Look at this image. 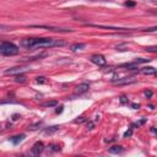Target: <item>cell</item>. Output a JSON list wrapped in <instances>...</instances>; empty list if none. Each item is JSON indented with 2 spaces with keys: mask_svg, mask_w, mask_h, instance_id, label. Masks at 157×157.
I'll list each match as a JSON object with an SVG mask.
<instances>
[{
  "mask_svg": "<svg viewBox=\"0 0 157 157\" xmlns=\"http://www.w3.org/2000/svg\"><path fill=\"white\" fill-rule=\"evenodd\" d=\"M21 45L27 49H37V48H49V47L64 45V42L53 39V38H25V39H22Z\"/></svg>",
  "mask_w": 157,
  "mask_h": 157,
  "instance_id": "obj_1",
  "label": "cell"
},
{
  "mask_svg": "<svg viewBox=\"0 0 157 157\" xmlns=\"http://www.w3.org/2000/svg\"><path fill=\"white\" fill-rule=\"evenodd\" d=\"M20 49L16 44L13 43H10V42H2L0 44V53L2 55H6V56H11V55H16L18 54Z\"/></svg>",
  "mask_w": 157,
  "mask_h": 157,
  "instance_id": "obj_2",
  "label": "cell"
},
{
  "mask_svg": "<svg viewBox=\"0 0 157 157\" xmlns=\"http://www.w3.org/2000/svg\"><path fill=\"white\" fill-rule=\"evenodd\" d=\"M31 27H36V28H45V29H48V31H53V32H64V33H66V32H72V29H70V28H59V27H53V26H44V25H32Z\"/></svg>",
  "mask_w": 157,
  "mask_h": 157,
  "instance_id": "obj_3",
  "label": "cell"
},
{
  "mask_svg": "<svg viewBox=\"0 0 157 157\" xmlns=\"http://www.w3.org/2000/svg\"><path fill=\"white\" fill-rule=\"evenodd\" d=\"M86 26L96 27V28H104V29H115V31H131L132 28H124V27H113V26H103V25H94V23H86Z\"/></svg>",
  "mask_w": 157,
  "mask_h": 157,
  "instance_id": "obj_4",
  "label": "cell"
},
{
  "mask_svg": "<svg viewBox=\"0 0 157 157\" xmlns=\"http://www.w3.org/2000/svg\"><path fill=\"white\" fill-rule=\"evenodd\" d=\"M91 61H92L93 64L98 65V66H104V65L107 64L105 58H104L103 55H101V54H94V55H92V56H91Z\"/></svg>",
  "mask_w": 157,
  "mask_h": 157,
  "instance_id": "obj_5",
  "label": "cell"
},
{
  "mask_svg": "<svg viewBox=\"0 0 157 157\" xmlns=\"http://www.w3.org/2000/svg\"><path fill=\"white\" fill-rule=\"evenodd\" d=\"M43 150H44V145H43V142H42V141H38V142H36V144L32 146V148H31V153H32L33 156H39V155L42 153Z\"/></svg>",
  "mask_w": 157,
  "mask_h": 157,
  "instance_id": "obj_6",
  "label": "cell"
},
{
  "mask_svg": "<svg viewBox=\"0 0 157 157\" xmlns=\"http://www.w3.org/2000/svg\"><path fill=\"white\" fill-rule=\"evenodd\" d=\"M88 88H90V83L83 82V83H80V85H77V86H76L75 92H76V93H78V94H81V93L87 92V91H88Z\"/></svg>",
  "mask_w": 157,
  "mask_h": 157,
  "instance_id": "obj_7",
  "label": "cell"
},
{
  "mask_svg": "<svg viewBox=\"0 0 157 157\" xmlns=\"http://www.w3.org/2000/svg\"><path fill=\"white\" fill-rule=\"evenodd\" d=\"M114 85H118V86H121V85H130V83H134L135 80H130L128 77H124V78H118V81H112Z\"/></svg>",
  "mask_w": 157,
  "mask_h": 157,
  "instance_id": "obj_8",
  "label": "cell"
},
{
  "mask_svg": "<svg viewBox=\"0 0 157 157\" xmlns=\"http://www.w3.org/2000/svg\"><path fill=\"white\" fill-rule=\"evenodd\" d=\"M26 69L25 67H12V69H9L5 71V75H13V74H18V72H22L25 71Z\"/></svg>",
  "mask_w": 157,
  "mask_h": 157,
  "instance_id": "obj_9",
  "label": "cell"
},
{
  "mask_svg": "<svg viewBox=\"0 0 157 157\" xmlns=\"http://www.w3.org/2000/svg\"><path fill=\"white\" fill-rule=\"evenodd\" d=\"M59 129H60V126H59V125H53V126L45 128V130H44V134H47V135H52V134L56 132Z\"/></svg>",
  "mask_w": 157,
  "mask_h": 157,
  "instance_id": "obj_10",
  "label": "cell"
},
{
  "mask_svg": "<svg viewBox=\"0 0 157 157\" xmlns=\"http://www.w3.org/2000/svg\"><path fill=\"white\" fill-rule=\"evenodd\" d=\"M23 139H25V135H23V134H21V135L11 136V137H10V141H11L13 145H17V144H18V142H21Z\"/></svg>",
  "mask_w": 157,
  "mask_h": 157,
  "instance_id": "obj_11",
  "label": "cell"
},
{
  "mask_svg": "<svg viewBox=\"0 0 157 157\" xmlns=\"http://www.w3.org/2000/svg\"><path fill=\"white\" fill-rule=\"evenodd\" d=\"M123 151H124V147L123 146H119V145H115V146L109 147V152L110 153H121Z\"/></svg>",
  "mask_w": 157,
  "mask_h": 157,
  "instance_id": "obj_12",
  "label": "cell"
},
{
  "mask_svg": "<svg viewBox=\"0 0 157 157\" xmlns=\"http://www.w3.org/2000/svg\"><path fill=\"white\" fill-rule=\"evenodd\" d=\"M156 71H157V69H155V67H144L142 70H140V72L145 74V75H155Z\"/></svg>",
  "mask_w": 157,
  "mask_h": 157,
  "instance_id": "obj_13",
  "label": "cell"
},
{
  "mask_svg": "<svg viewBox=\"0 0 157 157\" xmlns=\"http://www.w3.org/2000/svg\"><path fill=\"white\" fill-rule=\"evenodd\" d=\"M85 43H76V44H72L71 47H70V49L72 50V52H77V50H80V49H82V48H85Z\"/></svg>",
  "mask_w": 157,
  "mask_h": 157,
  "instance_id": "obj_14",
  "label": "cell"
},
{
  "mask_svg": "<svg viewBox=\"0 0 157 157\" xmlns=\"http://www.w3.org/2000/svg\"><path fill=\"white\" fill-rule=\"evenodd\" d=\"M26 81V77L23 75H16L15 76V82H25Z\"/></svg>",
  "mask_w": 157,
  "mask_h": 157,
  "instance_id": "obj_15",
  "label": "cell"
},
{
  "mask_svg": "<svg viewBox=\"0 0 157 157\" xmlns=\"http://www.w3.org/2000/svg\"><path fill=\"white\" fill-rule=\"evenodd\" d=\"M146 52H150V53H153V52H157V45H153V47H146L145 48Z\"/></svg>",
  "mask_w": 157,
  "mask_h": 157,
  "instance_id": "obj_16",
  "label": "cell"
},
{
  "mask_svg": "<svg viewBox=\"0 0 157 157\" xmlns=\"http://www.w3.org/2000/svg\"><path fill=\"white\" fill-rule=\"evenodd\" d=\"M36 81H37L38 83H45V82H47V80H45V77H44V76H38Z\"/></svg>",
  "mask_w": 157,
  "mask_h": 157,
  "instance_id": "obj_17",
  "label": "cell"
},
{
  "mask_svg": "<svg viewBox=\"0 0 157 157\" xmlns=\"http://www.w3.org/2000/svg\"><path fill=\"white\" fill-rule=\"evenodd\" d=\"M56 104V102L55 101H52V102H47V103H43L42 105L43 107H52V105H55Z\"/></svg>",
  "mask_w": 157,
  "mask_h": 157,
  "instance_id": "obj_18",
  "label": "cell"
},
{
  "mask_svg": "<svg viewBox=\"0 0 157 157\" xmlns=\"http://www.w3.org/2000/svg\"><path fill=\"white\" fill-rule=\"evenodd\" d=\"M145 121H146V119H141L140 121H136L135 124H132V126H137V128H139V126H141V125H142Z\"/></svg>",
  "mask_w": 157,
  "mask_h": 157,
  "instance_id": "obj_19",
  "label": "cell"
},
{
  "mask_svg": "<svg viewBox=\"0 0 157 157\" xmlns=\"http://www.w3.org/2000/svg\"><path fill=\"white\" fill-rule=\"evenodd\" d=\"M131 134H132V128H130L129 130H126L124 132V137H129V136H131Z\"/></svg>",
  "mask_w": 157,
  "mask_h": 157,
  "instance_id": "obj_20",
  "label": "cell"
},
{
  "mask_svg": "<svg viewBox=\"0 0 157 157\" xmlns=\"http://www.w3.org/2000/svg\"><path fill=\"white\" fill-rule=\"evenodd\" d=\"M144 31H146V32H153V31H157V26H156V27H150V28H146V29H144Z\"/></svg>",
  "mask_w": 157,
  "mask_h": 157,
  "instance_id": "obj_21",
  "label": "cell"
},
{
  "mask_svg": "<svg viewBox=\"0 0 157 157\" xmlns=\"http://www.w3.org/2000/svg\"><path fill=\"white\" fill-rule=\"evenodd\" d=\"M145 96L147 98H151L152 97V91H145Z\"/></svg>",
  "mask_w": 157,
  "mask_h": 157,
  "instance_id": "obj_22",
  "label": "cell"
},
{
  "mask_svg": "<svg viewBox=\"0 0 157 157\" xmlns=\"http://www.w3.org/2000/svg\"><path fill=\"white\" fill-rule=\"evenodd\" d=\"M120 102H121V103H128L126 97H125V96H121V97H120Z\"/></svg>",
  "mask_w": 157,
  "mask_h": 157,
  "instance_id": "obj_23",
  "label": "cell"
},
{
  "mask_svg": "<svg viewBox=\"0 0 157 157\" xmlns=\"http://www.w3.org/2000/svg\"><path fill=\"white\" fill-rule=\"evenodd\" d=\"M87 129H90V130L93 129V123H92V121H88V123H87Z\"/></svg>",
  "mask_w": 157,
  "mask_h": 157,
  "instance_id": "obj_24",
  "label": "cell"
},
{
  "mask_svg": "<svg viewBox=\"0 0 157 157\" xmlns=\"http://www.w3.org/2000/svg\"><path fill=\"white\" fill-rule=\"evenodd\" d=\"M135 5V2H132V1H126L125 2V6H134Z\"/></svg>",
  "mask_w": 157,
  "mask_h": 157,
  "instance_id": "obj_25",
  "label": "cell"
},
{
  "mask_svg": "<svg viewBox=\"0 0 157 157\" xmlns=\"http://www.w3.org/2000/svg\"><path fill=\"white\" fill-rule=\"evenodd\" d=\"M55 112H56L58 114H59V113H61V112H63V105H60V107H59V108H58Z\"/></svg>",
  "mask_w": 157,
  "mask_h": 157,
  "instance_id": "obj_26",
  "label": "cell"
},
{
  "mask_svg": "<svg viewBox=\"0 0 157 157\" xmlns=\"http://www.w3.org/2000/svg\"><path fill=\"white\" fill-rule=\"evenodd\" d=\"M148 13H152V15H157V9L156 10H150Z\"/></svg>",
  "mask_w": 157,
  "mask_h": 157,
  "instance_id": "obj_27",
  "label": "cell"
},
{
  "mask_svg": "<svg viewBox=\"0 0 157 157\" xmlns=\"http://www.w3.org/2000/svg\"><path fill=\"white\" fill-rule=\"evenodd\" d=\"M83 120H85V119H83V117H81L80 119H76V120H75V123H81V121H83Z\"/></svg>",
  "mask_w": 157,
  "mask_h": 157,
  "instance_id": "obj_28",
  "label": "cell"
},
{
  "mask_svg": "<svg viewBox=\"0 0 157 157\" xmlns=\"http://www.w3.org/2000/svg\"><path fill=\"white\" fill-rule=\"evenodd\" d=\"M131 105H132V108H135V109H139V107H140L139 104H131Z\"/></svg>",
  "mask_w": 157,
  "mask_h": 157,
  "instance_id": "obj_29",
  "label": "cell"
},
{
  "mask_svg": "<svg viewBox=\"0 0 157 157\" xmlns=\"http://www.w3.org/2000/svg\"><path fill=\"white\" fill-rule=\"evenodd\" d=\"M103 1H109V0H103Z\"/></svg>",
  "mask_w": 157,
  "mask_h": 157,
  "instance_id": "obj_30",
  "label": "cell"
}]
</instances>
